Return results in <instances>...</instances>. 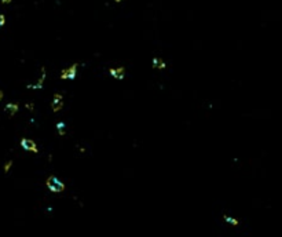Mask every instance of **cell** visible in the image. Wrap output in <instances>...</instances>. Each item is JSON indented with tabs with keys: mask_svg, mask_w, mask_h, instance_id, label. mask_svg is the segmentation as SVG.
I'll return each mask as SVG.
<instances>
[{
	"mask_svg": "<svg viewBox=\"0 0 282 237\" xmlns=\"http://www.w3.org/2000/svg\"><path fill=\"white\" fill-rule=\"evenodd\" d=\"M21 146L22 149H25L28 152H33V153H37V146L33 142L32 139H26V138H22L21 139Z\"/></svg>",
	"mask_w": 282,
	"mask_h": 237,
	"instance_id": "7a4b0ae2",
	"label": "cell"
},
{
	"mask_svg": "<svg viewBox=\"0 0 282 237\" xmlns=\"http://www.w3.org/2000/svg\"><path fill=\"white\" fill-rule=\"evenodd\" d=\"M224 219H226V221H227V222H231L233 225H237V223H238V221H235V219L230 218V216H224Z\"/></svg>",
	"mask_w": 282,
	"mask_h": 237,
	"instance_id": "30bf717a",
	"label": "cell"
},
{
	"mask_svg": "<svg viewBox=\"0 0 282 237\" xmlns=\"http://www.w3.org/2000/svg\"><path fill=\"white\" fill-rule=\"evenodd\" d=\"M153 68L164 69L165 68V62L162 61L161 58H153Z\"/></svg>",
	"mask_w": 282,
	"mask_h": 237,
	"instance_id": "ba28073f",
	"label": "cell"
},
{
	"mask_svg": "<svg viewBox=\"0 0 282 237\" xmlns=\"http://www.w3.org/2000/svg\"><path fill=\"white\" fill-rule=\"evenodd\" d=\"M76 72H77V65H72L70 68L62 70L61 79H70V80H73L76 77Z\"/></svg>",
	"mask_w": 282,
	"mask_h": 237,
	"instance_id": "3957f363",
	"label": "cell"
},
{
	"mask_svg": "<svg viewBox=\"0 0 282 237\" xmlns=\"http://www.w3.org/2000/svg\"><path fill=\"white\" fill-rule=\"evenodd\" d=\"M47 186H48V189L51 192H55V193H59V192H62L65 189V185L58 179L57 176H50L47 179Z\"/></svg>",
	"mask_w": 282,
	"mask_h": 237,
	"instance_id": "6da1fadb",
	"label": "cell"
},
{
	"mask_svg": "<svg viewBox=\"0 0 282 237\" xmlns=\"http://www.w3.org/2000/svg\"><path fill=\"white\" fill-rule=\"evenodd\" d=\"M6 24V17L3 14H0V26H3Z\"/></svg>",
	"mask_w": 282,
	"mask_h": 237,
	"instance_id": "7c38bea8",
	"label": "cell"
},
{
	"mask_svg": "<svg viewBox=\"0 0 282 237\" xmlns=\"http://www.w3.org/2000/svg\"><path fill=\"white\" fill-rule=\"evenodd\" d=\"M63 126H65V124H63V123H58V130H59V134H63Z\"/></svg>",
	"mask_w": 282,
	"mask_h": 237,
	"instance_id": "8fae6325",
	"label": "cell"
},
{
	"mask_svg": "<svg viewBox=\"0 0 282 237\" xmlns=\"http://www.w3.org/2000/svg\"><path fill=\"white\" fill-rule=\"evenodd\" d=\"M4 110L13 116V115H15V113L18 112V105L17 104H7V105H6V108H4Z\"/></svg>",
	"mask_w": 282,
	"mask_h": 237,
	"instance_id": "52a82bcc",
	"label": "cell"
},
{
	"mask_svg": "<svg viewBox=\"0 0 282 237\" xmlns=\"http://www.w3.org/2000/svg\"><path fill=\"white\" fill-rule=\"evenodd\" d=\"M3 95H4V94H3V91H1V90H0V101H1V99H3Z\"/></svg>",
	"mask_w": 282,
	"mask_h": 237,
	"instance_id": "5bb4252c",
	"label": "cell"
},
{
	"mask_svg": "<svg viewBox=\"0 0 282 237\" xmlns=\"http://www.w3.org/2000/svg\"><path fill=\"white\" fill-rule=\"evenodd\" d=\"M62 106H63V99H62V95H61V94H55V95H54V101H52V109H54V112L61 110Z\"/></svg>",
	"mask_w": 282,
	"mask_h": 237,
	"instance_id": "277c9868",
	"label": "cell"
},
{
	"mask_svg": "<svg viewBox=\"0 0 282 237\" xmlns=\"http://www.w3.org/2000/svg\"><path fill=\"white\" fill-rule=\"evenodd\" d=\"M11 0H1V3H10Z\"/></svg>",
	"mask_w": 282,
	"mask_h": 237,
	"instance_id": "9a60e30c",
	"label": "cell"
},
{
	"mask_svg": "<svg viewBox=\"0 0 282 237\" xmlns=\"http://www.w3.org/2000/svg\"><path fill=\"white\" fill-rule=\"evenodd\" d=\"M109 72H110V75L113 76L114 79H123V77H124V73H125V69L123 68V66L121 68H111Z\"/></svg>",
	"mask_w": 282,
	"mask_h": 237,
	"instance_id": "5b68a950",
	"label": "cell"
},
{
	"mask_svg": "<svg viewBox=\"0 0 282 237\" xmlns=\"http://www.w3.org/2000/svg\"><path fill=\"white\" fill-rule=\"evenodd\" d=\"M114 1H117V3H118V1H121V0H114Z\"/></svg>",
	"mask_w": 282,
	"mask_h": 237,
	"instance_id": "2e32d148",
	"label": "cell"
},
{
	"mask_svg": "<svg viewBox=\"0 0 282 237\" xmlns=\"http://www.w3.org/2000/svg\"><path fill=\"white\" fill-rule=\"evenodd\" d=\"M11 165H13V161H11V160H10V161L6 163V165H4V173H8V171H10Z\"/></svg>",
	"mask_w": 282,
	"mask_h": 237,
	"instance_id": "9c48e42d",
	"label": "cell"
},
{
	"mask_svg": "<svg viewBox=\"0 0 282 237\" xmlns=\"http://www.w3.org/2000/svg\"><path fill=\"white\" fill-rule=\"evenodd\" d=\"M41 70H43V75H41V77L39 79V81L36 83V84H29L28 88H35V90H37V88H41V87H43V81H44V79H46V70H44V68L41 69Z\"/></svg>",
	"mask_w": 282,
	"mask_h": 237,
	"instance_id": "8992f818",
	"label": "cell"
},
{
	"mask_svg": "<svg viewBox=\"0 0 282 237\" xmlns=\"http://www.w3.org/2000/svg\"><path fill=\"white\" fill-rule=\"evenodd\" d=\"M26 108H28L29 110H33V104H26Z\"/></svg>",
	"mask_w": 282,
	"mask_h": 237,
	"instance_id": "4fadbf2b",
	"label": "cell"
}]
</instances>
